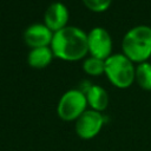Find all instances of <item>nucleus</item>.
<instances>
[{"mask_svg":"<svg viewBox=\"0 0 151 151\" xmlns=\"http://www.w3.org/2000/svg\"><path fill=\"white\" fill-rule=\"evenodd\" d=\"M84 4L94 12H103L105 11L112 0H83Z\"/></svg>","mask_w":151,"mask_h":151,"instance_id":"nucleus-13","label":"nucleus"},{"mask_svg":"<svg viewBox=\"0 0 151 151\" xmlns=\"http://www.w3.org/2000/svg\"><path fill=\"white\" fill-rule=\"evenodd\" d=\"M52 38L53 32L45 24L29 25L24 32V40L32 48L50 46Z\"/></svg>","mask_w":151,"mask_h":151,"instance_id":"nucleus-8","label":"nucleus"},{"mask_svg":"<svg viewBox=\"0 0 151 151\" xmlns=\"http://www.w3.org/2000/svg\"><path fill=\"white\" fill-rule=\"evenodd\" d=\"M87 104L92 107V110L101 112L109 105V94L99 85H91L88 90L85 92Z\"/></svg>","mask_w":151,"mask_h":151,"instance_id":"nucleus-9","label":"nucleus"},{"mask_svg":"<svg viewBox=\"0 0 151 151\" xmlns=\"http://www.w3.org/2000/svg\"><path fill=\"white\" fill-rule=\"evenodd\" d=\"M105 123V117L101 112L86 110L76 120V133L81 139H92L101 130Z\"/></svg>","mask_w":151,"mask_h":151,"instance_id":"nucleus-5","label":"nucleus"},{"mask_svg":"<svg viewBox=\"0 0 151 151\" xmlns=\"http://www.w3.org/2000/svg\"><path fill=\"white\" fill-rule=\"evenodd\" d=\"M54 54L50 46L44 47H34L27 54V63L29 66L34 68H42L46 67L53 59Z\"/></svg>","mask_w":151,"mask_h":151,"instance_id":"nucleus-10","label":"nucleus"},{"mask_svg":"<svg viewBox=\"0 0 151 151\" xmlns=\"http://www.w3.org/2000/svg\"><path fill=\"white\" fill-rule=\"evenodd\" d=\"M87 47L92 57L105 60L111 55L112 39L104 27H94L87 33Z\"/></svg>","mask_w":151,"mask_h":151,"instance_id":"nucleus-6","label":"nucleus"},{"mask_svg":"<svg viewBox=\"0 0 151 151\" xmlns=\"http://www.w3.org/2000/svg\"><path fill=\"white\" fill-rule=\"evenodd\" d=\"M123 53L136 63L147 61L151 55V27L138 25L130 28L122 41Z\"/></svg>","mask_w":151,"mask_h":151,"instance_id":"nucleus-2","label":"nucleus"},{"mask_svg":"<svg viewBox=\"0 0 151 151\" xmlns=\"http://www.w3.org/2000/svg\"><path fill=\"white\" fill-rule=\"evenodd\" d=\"M134 80H137L142 88L151 91V63L143 61L136 66Z\"/></svg>","mask_w":151,"mask_h":151,"instance_id":"nucleus-11","label":"nucleus"},{"mask_svg":"<svg viewBox=\"0 0 151 151\" xmlns=\"http://www.w3.org/2000/svg\"><path fill=\"white\" fill-rule=\"evenodd\" d=\"M86 96L79 88L66 91L59 99L57 113L60 119L65 122L77 120L86 111Z\"/></svg>","mask_w":151,"mask_h":151,"instance_id":"nucleus-4","label":"nucleus"},{"mask_svg":"<svg viewBox=\"0 0 151 151\" xmlns=\"http://www.w3.org/2000/svg\"><path fill=\"white\" fill-rule=\"evenodd\" d=\"M83 68L91 76H99L105 72V60L91 55L84 60Z\"/></svg>","mask_w":151,"mask_h":151,"instance_id":"nucleus-12","label":"nucleus"},{"mask_svg":"<svg viewBox=\"0 0 151 151\" xmlns=\"http://www.w3.org/2000/svg\"><path fill=\"white\" fill-rule=\"evenodd\" d=\"M68 9L67 7L60 2L55 1L52 2L44 14V24L54 33L64 27H66V24L68 21Z\"/></svg>","mask_w":151,"mask_h":151,"instance_id":"nucleus-7","label":"nucleus"},{"mask_svg":"<svg viewBox=\"0 0 151 151\" xmlns=\"http://www.w3.org/2000/svg\"><path fill=\"white\" fill-rule=\"evenodd\" d=\"M136 67L124 53L111 54L105 59V74L107 79L119 88L129 87L134 80Z\"/></svg>","mask_w":151,"mask_h":151,"instance_id":"nucleus-3","label":"nucleus"},{"mask_svg":"<svg viewBox=\"0 0 151 151\" xmlns=\"http://www.w3.org/2000/svg\"><path fill=\"white\" fill-rule=\"evenodd\" d=\"M54 57L74 61L84 58L87 52V34L79 27L66 26L53 33L50 45Z\"/></svg>","mask_w":151,"mask_h":151,"instance_id":"nucleus-1","label":"nucleus"}]
</instances>
